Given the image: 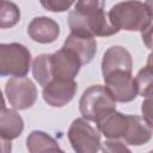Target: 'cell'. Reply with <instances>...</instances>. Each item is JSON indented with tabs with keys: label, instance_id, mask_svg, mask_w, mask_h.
<instances>
[{
	"label": "cell",
	"instance_id": "cell-2",
	"mask_svg": "<svg viewBox=\"0 0 153 153\" xmlns=\"http://www.w3.org/2000/svg\"><path fill=\"white\" fill-rule=\"evenodd\" d=\"M108 18L110 24L118 31H143L152 25V2H118L110 8Z\"/></svg>",
	"mask_w": 153,
	"mask_h": 153
},
{
	"label": "cell",
	"instance_id": "cell-3",
	"mask_svg": "<svg viewBox=\"0 0 153 153\" xmlns=\"http://www.w3.org/2000/svg\"><path fill=\"white\" fill-rule=\"evenodd\" d=\"M79 110L84 120L97 123L116 111V102L105 86L92 85L84 91L79 100Z\"/></svg>",
	"mask_w": 153,
	"mask_h": 153
},
{
	"label": "cell",
	"instance_id": "cell-12",
	"mask_svg": "<svg viewBox=\"0 0 153 153\" xmlns=\"http://www.w3.org/2000/svg\"><path fill=\"white\" fill-rule=\"evenodd\" d=\"M27 35L37 43H53L60 35V26L49 17H36L27 26Z\"/></svg>",
	"mask_w": 153,
	"mask_h": 153
},
{
	"label": "cell",
	"instance_id": "cell-11",
	"mask_svg": "<svg viewBox=\"0 0 153 153\" xmlns=\"http://www.w3.org/2000/svg\"><path fill=\"white\" fill-rule=\"evenodd\" d=\"M131 69H133L131 55L126 48L121 45H114L104 53L102 60L103 78L115 71L131 72Z\"/></svg>",
	"mask_w": 153,
	"mask_h": 153
},
{
	"label": "cell",
	"instance_id": "cell-18",
	"mask_svg": "<svg viewBox=\"0 0 153 153\" xmlns=\"http://www.w3.org/2000/svg\"><path fill=\"white\" fill-rule=\"evenodd\" d=\"M19 20V7L12 1H0V29H10Z\"/></svg>",
	"mask_w": 153,
	"mask_h": 153
},
{
	"label": "cell",
	"instance_id": "cell-22",
	"mask_svg": "<svg viewBox=\"0 0 153 153\" xmlns=\"http://www.w3.org/2000/svg\"><path fill=\"white\" fill-rule=\"evenodd\" d=\"M141 111H142V117L152 124V118H151V98H146V100H143V103L141 104Z\"/></svg>",
	"mask_w": 153,
	"mask_h": 153
},
{
	"label": "cell",
	"instance_id": "cell-19",
	"mask_svg": "<svg viewBox=\"0 0 153 153\" xmlns=\"http://www.w3.org/2000/svg\"><path fill=\"white\" fill-rule=\"evenodd\" d=\"M152 76H153V71H152V65H151V59H148L147 66L141 68L139 73L136 74L135 82L137 87V94H141L142 97L151 98L152 96Z\"/></svg>",
	"mask_w": 153,
	"mask_h": 153
},
{
	"label": "cell",
	"instance_id": "cell-17",
	"mask_svg": "<svg viewBox=\"0 0 153 153\" xmlns=\"http://www.w3.org/2000/svg\"><path fill=\"white\" fill-rule=\"evenodd\" d=\"M55 143L57 142L54 137L41 130H33L26 137V148L29 153H42L44 149Z\"/></svg>",
	"mask_w": 153,
	"mask_h": 153
},
{
	"label": "cell",
	"instance_id": "cell-26",
	"mask_svg": "<svg viewBox=\"0 0 153 153\" xmlns=\"http://www.w3.org/2000/svg\"><path fill=\"white\" fill-rule=\"evenodd\" d=\"M5 106H6V104H5V99H4V96H2V92H1V88H0V110L6 109Z\"/></svg>",
	"mask_w": 153,
	"mask_h": 153
},
{
	"label": "cell",
	"instance_id": "cell-23",
	"mask_svg": "<svg viewBox=\"0 0 153 153\" xmlns=\"http://www.w3.org/2000/svg\"><path fill=\"white\" fill-rule=\"evenodd\" d=\"M11 152H12L11 141L0 136V153H11Z\"/></svg>",
	"mask_w": 153,
	"mask_h": 153
},
{
	"label": "cell",
	"instance_id": "cell-6",
	"mask_svg": "<svg viewBox=\"0 0 153 153\" xmlns=\"http://www.w3.org/2000/svg\"><path fill=\"white\" fill-rule=\"evenodd\" d=\"M5 92L10 105L14 110H26L37 99V88L26 76H13L5 86Z\"/></svg>",
	"mask_w": 153,
	"mask_h": 153
},
{
	"label": "cell",
	"instance_id": "cell-14",
	"mask_svg": "<svg viewBox=\"0 0 153 153\" xmlns=\"http://www.w3.org/2000/svg\"><path fill=\"white\" fill-rule=\"evenodd\" d=\"M152 137V124L143 117L128 115V129L123 136L126 143L131 146H142Z\"/></svg>",
	"mask_w": 153,
	"mask_h": 153
},
{
	"label": "cell",
	"instance_id": "cell-20",
	"mask_svg": "<svg viewBox=\"0 0 153 153\" xmlns=\"http://www.w3.org/2000/svg\"><path fill=\"white\" fill-rule=\"evenodd\" d=\"M102 153H133L123 142L118 140H106L100 143Z\"/></svg>",
	"mask_w": 153,
	"mask_h": 153
},
{
	"label": "cell",
	"instance_id": "cell-25",
	"mask_svg": "<svg viewBox=\"0 0 153 153\" xmlns=\"http://www.w3.org/2000/svg\"><path fill=\"white\" fill-rule=\"evenodd\" d=\"M42 153H65V152L60 148L59 143H55V145H53V146L48 147L47 149H44Z\"/></svg>",
	"mask_w": 153,
	"mask_h": 153
},
{
	"label": "cell",
	"instance_id": "cell-21",
	"mask_svg": "<svg viewBox=\"0 0 153 153\" xmlns=\"http://www.w3.org/2000/svg\"><path fill=\"white\" fill-rule=\"evenodd\" d=\"M41 5L51 12H65L67 11L72 5H74L73 1H42Z\"/></svg>",
	"mask_w": 153,
	"mask_h": 153
},
{
	"label": "cell",
	"instance_id": "cell-4",
	"mask_svg": "<svg viewBox=\"0 0 153 153\" xmlns=\"http://www.w3.org/2000/svg\"><path fill=\"white\" fill-rule=\"evenodd\" d=\"M31 66V53L20 43H0V76H25Z\"/></svg>",
	"mask_w": 153,
	"mask_h": 153
},
{
	"label": "cell",
	"instance_id": "cell-10",
	"mask_svg": "<svg viewBox=\"0 0 153 153\" xmlns=\"http://www.w3.org/2000/svg\"><path fill=\"white\" fill-rule=\"evenodd\" d=\"M62 47L73 53L80 61L81 66L90 63L97 53V42L93 37L72 32L68 35Z\"/></svg>",
	"mask_w": 153,
	"mask_h": 153
},
{
	"label": "cell",
	"instance_id": "cell-9",
	"mask_svg": "<svg viewBox=\"0 0 153 153\" xmlns=\"http://www.w3.org/2000/svg\"><path fill=\"white\" fill-rule=\"evenodd\" d=\"M50 66L53 79H69L74 80L80 71L81 63L76 56L66 48L50 54Z\"/></svg>",
	"mask_w": 153,
	"mask_h": 153
},
{
	"label": "cell",
	"instance_id": "cell-5",
	"mask_svg": "<svg viewBox=\"0 0 153 153\" xmlns=\"http://www.w3.org/2000/svg\"><path fill=\"white\" fill-rule=\"evenodd\" d=\"M68 140L75 153H98L102 143L100 133L82 117L71 123Z\"/></svg>",
	"mask_w": 153,
	"mask_h": 153
},
{
	"label": "cell",
	"instance_id": "cell-16",
	"mask_svg": "<svg viewBox=\"0 0 153 153\" xmlns=\"http://www.w3.org/2000/svg\"><path fill=\"white\" fill-rule=\"evenodd\" d=\"M32 75L35 80L44 87L53 80L51 66H50V54H41L32 61Z\"/></svg>",
	"mask_w": 153,
	"mask_h": 153
},
{
	"label": "cell",
	"instance_id": "cell-15",
	"mask_svg": "<svg viewBox=\"0 0 153 153\" xmlns=\"http://www.w3.org/2000/svg\"><path fill=\"white\" fill-rule=\"evenodd\" d=\"M24 130V121L14 109L0 110V136L14 140Z\"/></svg>",
	"mask_w": 153,
	"mask_h": 153
},
{
	"label": "cell",
	"instance_id": "cell-24",
	"mask_svg": "<svg viewBox=\"0 0 153 153\" xmlns=\"http://www.w3.org/2000/svg\"><path fill=\"white\" fill-rule=\"evenodd\" d=\"M151 29H152V25L148 26L147 29H145L143 31H141L142 41L145 42V44L147 45V48H151Z\"/></svg>",
	"mask_w": 153,
	"mask_h": 153
},
{
	"label": "cell",
	"instance_id": "cell-1",
	"mask_svg": "<svg viewBox=\"0 0 153 153\" xmlns=\"http://www.w3.org/2000/svg\"><path fill=\"white\" fill-rule=\"evenodd\" d=\"M68 26L72 33L106 37L118 32L109 22L104 11V2L97 0H82L74 4V8L68 14Z\"/></svg>",
	"mask_w": 153,
	"mask_h": 153
},
{
	"label": "cell",
	"instance_id": "cell-8",
	"mask_svg": "<svg viewBox=\"0 0 153 153\" xmlns=\"http://www.w3.org/2000/svg\"><path fill=\"white\" fill-rule=\"evenodd\" d=\"M78 85L69 79H53L43 87V99L53 108H62L67 105L75 96Z\"/></svg>",
	"mask_w": 153,
	"mask_h": 153
},
{
	"label": "cell",
	"instance_id": "cell-7",
	"mask_svg": "<svg viewBox=\"0 0 153 153\" xmlns=\"http://www.w3.org/2000/svg\"><path fill=\"white\" fill-rule=\"evenodd\" d=\"M104 82L115 102L128 103L137 97V87L131 72L115 71L104 76Z\"/></svg>",
	"mask_w": 153,
	"mask_h": 153
},
{
	"label": "cell",
	"instance_id": "cell-13",
	"mask_svg": "<svg viewBox=\"0 0 153 153\" xmlns=\"http://www.w3.org/2000/svg\"><path fill=\"white\" fill-rule=\"evenodd\" d=\"M97 124V130L109 140L123 139L128 129V115L114 111L102 118Z\"/></svg>",
	"mask_w": 153,
	"mask_h": 153
}]
</instances>
